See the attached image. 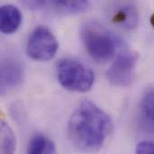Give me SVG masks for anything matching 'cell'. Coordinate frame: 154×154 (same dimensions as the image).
Here are the masks:
<instances>
[{
	"mask_svg": "<svg viewBox=\"0 0 154 154\" xmlns=\"http://www.w3.org/2000/svg\"><path fill=\"white\" fill-rule=\"evenodd\" d=\"M59 43L54 34L44 26L36 27L29 36L26 53L37 61H47L52 59L58 51Z\"/></svg>",
	"mask_w": 154,
	"mask_h": 154,
	"instance_id": "277c9868",
	"label": "cell"
},
{
	"mask_svg": "<svg viewBox=\"0 0 154 154\" xmlns=\"http://www.w3.org/2000/svg\"><path fill=\"white\" fill-rule=\"evenodd\" d=\"M135 152L139 154H154V143L149 141H142L137 144Z\"/></svg>",
	"mask_w": 154,
	"mask_h": 154,
	"instance_id": "4fadbf2b",
	"label": "cell"
},
{
	"mask_svg": "<svg viewBox=\"0 0 154 154\" xmlns=\"http://www.w3.org/2000/svg\"><path fill=\"white\" fill-rule=\"evenodd\" d=\"M152 23L153 24L154 26V15H152Z\"/></svg>",
	"mask_w": 154,
	"mask_h": 154,
	"instance_id": "9a60e30c",
	"label": "cell"
},
{
	"mask_svg": "<svg viewBox=\"0 0 154 154\" xmlns=\"http://www.w3.org/2000/svg\"><path fill=\"white\" fill-rule=\"evenodd\" d=\"M113 129L110 116L89 100L82 101L68 122V135L71 143L82 151L100 149Z\"/></svg>",
	"mask_w": 154,
	"mask_h": 154,
	"instance_id": "6da1fadb",
	"label": "cell"
},
{
	"mask_svg": "<svg viewBox=\"0 0 154 154\" xmlns=\"http://www.w3.org/2000/svg\"><path fill=\"white\" fill-rule=\"evenodd\" d=\"M142 109L144 116L154 123V87L144 93L142 100Z\"/></svg>",
	"mask_w": 154,
	"mask_h": 154,
	"instance_id": "7c38bea8",
	"label": "cell"
},
{
	"mask_svg": "<svg viewBox=\"0 0 154 154\" xmlns=\"http://www.w3.org/2000/svg\"><path fill=\"white\" fill-rule=\"evenodd\" d=\"M24 79L23 63L14 57L3 58L0 67V91L1 95L19 87Z\"/></svg>",
	"mask_w": 154,
	"mask_h": 154,
	"instance_id": "8992f818",
	"label": "cell"
},
{
	"mask_svg": "<svg viewBox=\"0 0 154 154\" xmlns=\"http://www.w3.org/2000/svg\"><path fill=\"white\" fill-rule=\"evenodd\" d=\"M57 76L60 84L72 92H87L95 82L94 72L74 59H61L57 65Z\"/></svg>",
	"mask_w": 154,
	"mask_h": 154,
	"instance_id": "3957f363",
	"label": "cell"
},
{
	"mask_svg": "<svg viewBox=\"0 0 154 154\" xmlns=\"http://www.w3.org/2000/svg\"><path fill=\"white\" fill-rule=\"evenodd\" d=\"M27 152L30 154H50L56 152L54 143L43 134L32 136L27 146Z\"/></svg>",
	"mask_w": 154,
	"mask_h": 154,
	"instance_id": "9c48e42d",
	"label": "cell"
},
{
	"mask_svg": "<svg viewBox=\"0 0 154 154\" xmlns=\"http://www.w3.org/2000/svg\"><path fill=\"white\" fill-rule=\"evenodd\" d=\"M16 148L15 135L12 128L5 122H1V152L14 153Z\"/></svg>",
	"mask_w": 154,
	"mask_h": 154,
	"instance_id": "30bf717a",
	"label": "cell"
},
{
	"mask_svg": "<svg viewBox=\"0 0 154 154\" xmlns=\"http://www.w3.org/2000/svg\"><path fill=\"white\" fill-rule=\"evenodd\" d=\"M54 4L61 10L69 14H78L85 11L91 0H53Z\"/></svg>",
	"mask_w": 154,
	"mask_h": 154,
	"instance_id": "8fae6325",
	"label": "cell"
},
{
	"mask_svg": "<svg viewBox=\"0 0 154 154\" xmlns=\"http://www.w3.org/2000/svg\"><path fill=\"white\" fill-rule=\"evenodd\" d=\"M138 54L125 50L120 52L106 71L107 80L115 87L125 88L132 84L134 79Z\"/></svg>",
	"mask_w": 154,
	"mask_h": 154,
	"instance_id": "5b68a950",
	"label": "cell"
},
{
	"mask_svg": "<svg viewBox=\"0 0 154 154\" xmlns=\"http://www.w3.org/2000/svg\"><path fill=\"white\" fill-rule=\"evenodd\" d=\"M19 2L27 9L38 10L43 6L45 0H19Z\"/></svg>",
	"mask_w": 154,
	"mask_h": 154,
	"instance_id": "5bb4252c",
	"label": "cell"
},
{
	"mask_svg": "<svg viewBox=\"0 0 154 154\" xmlns=\"http://www.w3.org/2000/svg\"><path fill=\"white\" fill-rule=\"evenodd\" d=\"M22 23L20 10L13 5H5L0 8V29L5 34L15 32Z\"/></svg>",
	"mask_w": 154,
	"mask_h": 154,
	"instance_id": "52a82bcc",
	"label": "cell"
},
{
	"mask_svg": "<svg viewBox=\"0 0 154 154\" xmlns=\"http://www.w3.org/2000/svg\"><path fill=\"white\" fill-rule=\"evenodd\" d=\"M80 37L88 53L97 61H105L114 57L119 41L104 25L88 22L82 25Z\"/></svg>",
	"mask_w": 154,
	"mask_h": 154,
	"instance_id": "7a4b0ae2",
	"label": "cell"
},
{
	"mask_svg": "<svg viewBox=\"0 0 154 154\" xmlns=\"http://www.w3.org/2000/svg\"><path fill=\"white\" fill-rule=\"evenodd\" d=\"M112 22L126 30L134 29L139 22V14L133 5H124L114 11L111 16Z\"/></svg>",
	"mask_w": 154,
	"mask_h": 154,
	"instance_id": "ba28073f",
	"label": "cell"
}]
</instances>
